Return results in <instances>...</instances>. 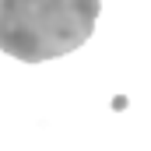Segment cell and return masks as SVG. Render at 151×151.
Listing matches in <instances>:
<instances>
[{
  "label": "cell",
  "mask_w": 151,
  "mask_h": 151,
  "mask_svg": "<svg viewBox=\"0 0 151 151\" xmlns=\"http://www.w3.org/2000/svg\"><path fill=\"white\" fill-rule=\"evenodd\" d=\"M102 14V0H0V49L42 63L84 46Z\"/></svg>",
  "instance_id": "cell-1"
}]
</instances>
